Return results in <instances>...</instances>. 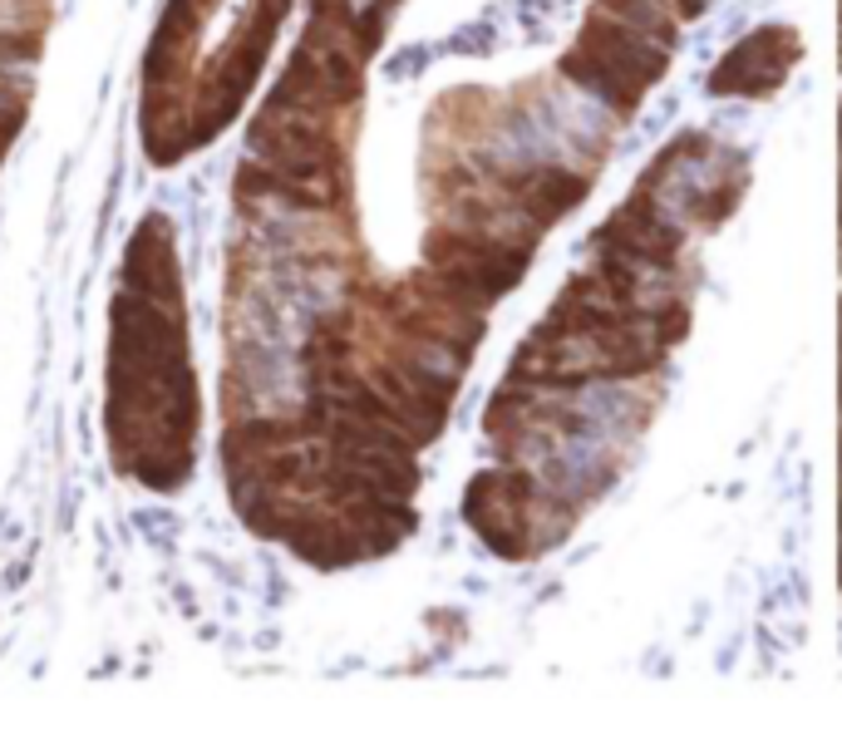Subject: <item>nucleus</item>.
Listing matches in <instances>:
<instances>
[{
    "label": "nucleus",
    "mask_w": 842,
    "mask_h": 734,
    "mask_svg": "<svg viewBox=\"0 0 842 734\" xmlns=\"http://www.w3.org/2000/svg\"><path fill=\"white\" fill-rule=\"evenodd\" d=\"M779 35V30H774ZM774 35H754V40H744L735 54H729L725 64L715 69V89L725 94V89H744V94H758V89H768L774 79L783 75V64L793 60V54H779V60H768V45H774Z\"/></svg>",
    "instance_id": "nucleus-1"
}]
</instances>
